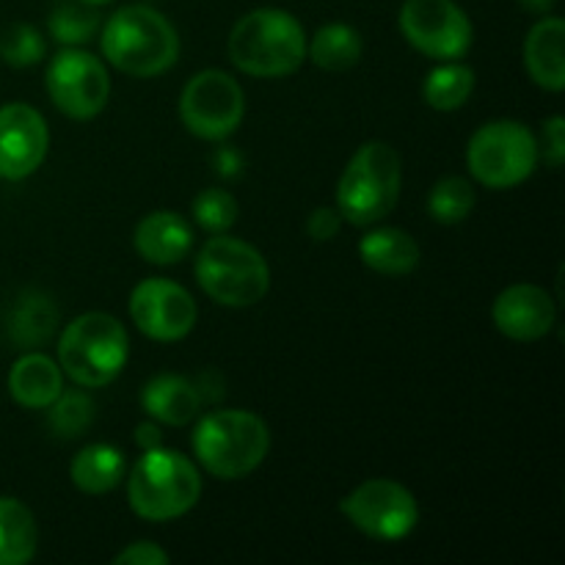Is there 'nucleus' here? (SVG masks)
I'll return each instance as SVG.
<instances>
[{
  "label": "nucleus",
  "instance_id": "obj_1",
  "mask_svg": "<svg viewBox=\"0 0 565 565\" xmlns=\"http://www.w3.org/2000/svg\"><path fill=\"white\" fill-rule=\"evenodd\" d=\"M230 61L252 77H287L307 61V31L285 9H254L243 14L226 42Z\"/></svg>",
  "mask_w": 565,
  "mask_h": 565
},
{
  "label": "nucleus",
  "instance_id": "obj_2",
  "mask_svg": "<svg viewBox=\"0 0 565 565\" xmlns=\"http://www.w3.org/2000/svg\"><path fill=\"white\" fill-rule=\"evenodd\" d=\"M99 47L114 70L130 77H158L180 58V33L158 9L132 3L105 20Z\"/></svg>",
  "mask_w": 565,
  "mask_h": 565
},
{
  "label": "nucleus",
  "instance_id": "obj_3",
  "mask_svg": "<svg viewBox=\"0 0 565 565\" xmlns=\"http://www.w3.org/2000/svg\"><path fill=\"white\" fill-rule=\"evenodd\" d=\"M196 461L218 480H243L263 467L270 450V430L259 414L224 408L204 414L191 436Z\"/></svg>",
  "mask_w": 565,
  "mask_h": 565
},
{
  "label": "nucleus",
  "instance_id": "obj_4",
  "mask_svg": "<svg viewBox=\"0 0 565 565\" xmlns=\"http://www.w3.org/2000/svg\"><path fill=\"white\" fill-rule=\"evenodd\" d=\"M202 497L196 463L177 450H147L127 475V500L147 522H174L193 511Z\"/></svg>",
  "mask_w": 565,
  "mask_h": 565
},
{
  "label": "nucleus",
  "instance_id": "obj_5",
  "mask_svg": "<svg viewBox=\"0 0 565 565\" xmlns=\"http://www.w3.org/2000/svg\"><path fill=\"white\" fill-rule=\"evenodd\" d=\"M403 163L386 141H367L353 152L337 185V213L353 226H373L401 199Z\"/></svg>",
  "mask_w": 565,
  "mask_h": 565
},
{
  "label": "nucleus",
  "instance_id": "obj_6",
  "mask_svg": "<svg viewBox=\"0 0 565 565\" xmlns=\"http://www.w3.org/2000/svg\"><path fill=\"white\" fill-rule=\"evenodd\" d=\"M193 274L215 303L230 309L254 307L270 290V268L259 248L226 232L199 248Z\"/></svg>",
  "mask_w": 565,
  "mask_h": 565
},
{
  "label": "nucleus",
  "instance_id": "obj_7",
  "mask_svg": "<svg viewBox=\"0 0 565 565\" xmlns=\"http://www.w3.org/2000/svg\"><path fill=\"white\" fill-rule=\"evenodd\" d=\"M127 356L130 340L125 326L108 312H86L61 331L58 364L83 390L108 386L125 370Z\"/></svg>",
  "mask_w": 565,
  "mask_h": 565
},
{
  "label": "nucleus",
  "instance_id": "obj_8",
  "mask_svg": "<svg viewBox=\"0 0 565 565\" xmlns=\"http://www.w3.org/2000/svg\"><path fill=\"white\" fill-rule=\"evenodd\" d=\"M539 138L516 119H494L472 132L467 147L469 174L491 191H508L539 169Z\"/></svg>",
  "mask_w": 565,
  "mask_h": 565
},
{
  "label": "nucleus",
  "instance_id": "obj_9",
  "mask_svg": "<svg viewBox=\"0 0 565 565\" xmlns=\"http://www.w3.org/2000/svg\"><path fill=\"white\" fill-rule=\"evenodd\" d=\"M246 114L243 88L230 72L202 70L180 94V119L202 141H224L241 127Z\"/></svg>",
  "mask_w": 565,
  "mask_h": 565
},
{
  "label": "nucleus",
  "instance_id": "obj_10",
  "mask_svg": "<svg viewBox=\"0 0 565 565\" xmlns=\"http://www.w3.org/2000/svg\"><path fill=\"white\" fill-rule=\"evenodd\" d=\"M340 511L348 522L375 541H403L414 533L419 522V505L412 491L390 478H373L359 483Z\"/></svg>",
  "mask_w": 565,
  "mask_h": 565
},
{
  "label": "nucleus",
  "instance_id": "obj_11",
  "mask_svg": "<svg viewBox=\"0 0 565 565\" xmlns=\"http://www.w3.org/2000/svg\"><path fill=\"white\" fill-rule=\"evenodd\" d=\"M403 39L434 61H458L472 50L475 28L456 0H406L397 17Z\"/></svg>",
  "mask_w": 565,
  "mask_h": 565
},
{
  "label": "nucleus",
  "instance_id": "obj_12",
  "mask_svg": "<svg viewBox=\"0 0 565 565\" xmlns=\"http://www.w3.org/2000/svg\"><path fill=\"white\" fill-rule=\"evenodd\" d=\"M47 94L55 108L77 121L94 119L110 97V77L103 61L81 47H64L47 66Z\"/></svg>",
  "mask_w": 565,
  "mask_h": 565
},
{
  "label": "nucleus",
  "instance_id": "obj_13",
  "mask_svg": "<svg viewBox=\"0 0 565 565\" xmlns=\"http://www.w3.org/2000/svg\"><path fill=\"white\" fill-rule=\"evenodd\" d=\"M196 301L177 281L152 276L130 292V318L154 342H180L196 326Z\"/></svg>",
  "mask_w": 565,
  "mask_h": 565
},
{
  "label": "nucleus",
  "instance_id": "obj_14",
  "mask_svg": "<svg viewBox=\"0 0 565 565\" xmlns=\"http://www.w3.org/2000/svg\"><path fill=\"white\" fill-rule=\"evenodd\" d=\"M50 147V130L44 116L33 105L9 103L0 108V180H25Z\"/></svg>",
  "mask_w": 565,
  "mask_h": 565
},
{
  "label": "nucleus",
  "instance_id": "obj_15",
  "mask_svg": "<svg viewBox=\"0 0 565 565\" xmlns=\"http://www.w3.org/2000/svg\"><path fill=\"white\" fill-rule=\"evenodd\" d=\"M491 320L508 340L539 342L552 331L557 307L550 292L539 285H513L494 298Z\"/></svg>",
  "mask_w": 565,
  "mask_h": 565
},
{
  "label": "nucleus",
  "instance_id": "obj_16",
  "mask_svg": "<svg viewBox=\"0 0 565 565\" xmlns=\"http://www.w3.org/2000/svg\"><path fill=\"white\" fill-rule=\"evenodd\" d=\"M138 257L152 265H177L191 254L193 230L174 210H154L143 215L132 235Z\"/></svg>",
  "mask_w": 565,
  "mask_h": 565
},
{
  "label": "nucleus",
  "instance_id": "obj_17",
  "mask_svg": "<svg viewBox=\"0 0 565 565\" xmlns=\"http://www.w3.org/2000/svg\"><path fill=\"white\" fill-rule=\"evenodd\" d=\"M565 22L563 17L546 14L530 28L524 39V66L539 88L561 94L565 88Z\"/></svg>",
  "mask_w": 565,
  "mask_h": 565
},
{
  "label": "nucleus",
  "instance_id": "obj_18",
  "mask_svg": "<svg viewBox=\"0 0 565 565\" xmlns=\"http://www.w3.org/2000/svg\"><path fill=\"white\" fill-rule=\"evenodd\" d=\"M141 406L154 423L171 425V428H185V425H191L199 417L204 403L193 381L174 373H163L143 384Z\"/></svg>",
  "mask_w": 565,
  "mask_h": 565
},
{
  "label": "nucleus",
  "instance_id": "obj_19",
  "mask_svg": "<svg viewBox=\"0 0 565 565\" xmlns=\"http://www.w3.org/2000/svg\"><path fill=\"white\" fill-rule=\"evenodd\" d=\"M64 390V370L47 353L31 351L14 362L9 373V392L22 408L42 412Z\"/></svg>",
  "mask_w": 565,
  "mask_h": 565
},
{
  "label": "nucleus",
  "instance_id": "obj_20",
  "mask_svg": "<svg viewBox=\"0 0 565 565\" xmlns=\"http://www.w3.org/2000/svg\"><path fill=\"white\" fill-rule=\"evenodd\" d=\"M359 257L375 274L406 276L419 265V246L397 226H379L359 241Z\"/></svg>",
  "mask_w": 565,
  "mask_h": 565
},
{
  "label": "nucleus",
  "instance_id": "obj_21",
  "mask_svg": "<svg viewBox=\"0 0 565 565\" xmlns=\"http://www.w3.org/2000/svg\"><path fill=\"white\" fill-rule=\"evenodd\" d=\"M61 309L55 307L53 298L42 290H25L14 301L9 312V323H6V331H9V340L14 342L17 348H31L44 345L50 337L58 329Z\"/></svg>",
  "mask_w": 565,
  "mask_h": 565
},
{
  "label": "nucleus",
  "instance_id": "obj_22",
  "mask_svg": "<svg viewBox=\"0 0 565 565\" xmlns=\"http://www.w3.org/2000/svg\"><path fill=\"white\" fill-rule=\"evenodd\" d=\"M125 472L127 461L125 456H121V450L114 445H105V441L83 447L70 463L72 486L88 497H99L114 491L116 486L125 480Z\"/></svg>",
  "mask_w": 565,
  "mask_h": 565
},
{
  "label": "nucleus",
  "instance_id": "obj_23",
  "mask_svg": "<svg viewBox=\"0 0 565 565\" xmlns=\"http://www.w3.org/2000/svg\"><path fill=\"white\" fill-rule=\"evenodd\" d=\"M39 527L31 508L0 497V565H25L36 557Z\"/></svg>",
  "mask_w": 565,
  "mask_h": 565
},
{
  "label": "nucleus",
  "instance_id": "obj_24",
  "mask_svg": "<svg viewBox=\"0 0 565 565\" xmlns=\"http://www.w3.org/2000/svg\"><path fill=\"white\" fill-rule=\"evenodd\" d=\"M364 53L362 33L345 22H329L318 28L312 42H307V55L315 66L326 72H345L359 64Z\"/></svg>",
  "mask_w": 565,
  "mask_h": 565
},
{
  "label": "nucleus",
  "instance_id": "obj_25",
  "mask_svg": "<svg viewBox=\"0 0 565 565\" xmlns=\"http://www.w3.org/2000/svg\"><path fill=\"white\" fill-rule=\"evenodd\" d=\"M475 92V72L461 61H439L423 86L425 103L434 110H458Z\"/></svg>",
  "mask_w": 565,
  "mask_h": 565
},
{
  "label": "nucleus",
  "instance_id": "obj_26",
  "mask_svg": "<svg viewBox=\"0 0 565 565\" xmlns=\"http://www.w3.org/2000/svg\"><path fill=\"white\" fill-rule=\"evenodd\" d=\"M103 28L97 6L81 3V0H61L53 6L47 20V31L61 47H83L92 42Z\"/></svg>",
  "mask_w": 565,
  "mask_h": 565
},
{
  "label": "nucleus",
  "instance_id": "obj_27",
  "mask_svg": "<svg viewBox=\"0 0 565 565\" xmlns=\"http://www.w3.org/2000/svg\"><path fill=\"white\" fill-rule=\"evenodd\" d=\"M44 412H47V428L53 430V436L77 439L92 428L97 406H94L92 395L75 384V390H61V395Z\"/></svg>",
  "mask_w": 565,
  "mask_h": 565
},
{
  "label": "nucleus",
  "instance_id": "obj_28",
  "mask_svg": "<svg viewBox=\"0 0 565 565\" xmlns=\"http://www.w3.org/2000/svg\"><path fill=\"white\" fill-rule=\"evenodd\" d=\"M478 204V193L467 177H441L428 193V215L439 224H461Z\"/></svg>",
  "mask_w": 565,
  "mask_h": 565
},
{
  "label": "nucleus",
  "instance_id": "obj_29",
  "mask_svg": "<svg viewBox=\"0 0 565 565\" xmlns=\"http://www.w3.org/2000/svg\"><path fill=\"white\" fill-rule=\"evenodd\" d=\"M191 215L210 235H224L237 221V199L224 188H204L191 204Z\"/></svg>",
  "mask_w": 565,
  "mask_h": 565
},
{
  "label": "nucleus",
  "instance_id": "obj_30",
  "mask_svg": "<svg viewBox=\"0 0 565 565\" xmlns=\"http://www.w3.org/2000/svg\"><path fill=\"white\" fill-rule=\"evenodd\" d=\"M44 36L28 22H11L0 31V58L14 70H25V66L39 64L44 58Z\"/></svg>",
  "mask_w": 565,
  "mask_h": 565
},
{
  "label": "nucleus",
  "instance_id": "obj_31",
  "mask_svg": "<svg viewBox=\"0 0 565 565\" xmlns=\"http://www.w3.org/2000/svg\"><path fill=\"white\" fill-rule=\"evenodd\" d=\"M550 169H561L565 160V119L561 114L544 121V147H539Z\"/></svg>",
  "mask_w": 565,
  "mask_h": 565
},
{
  "label": "nucleus",
  "instance_id": "obj_32",
  "mask_svg": "<svg viewBox=\"0 0 565 565\" xmlns=\"http://www.w3.org/2000/svg\"><path fill=\"white\" fill-rule=\"evenodd\" d=\"M116 565H166L171 563L169 552L160 550L152 541H136V544L125 546L119 555L114 557Z\"/></svg>",
  "mask_w": 565,
  "mask_h": 565
},
{
  "label": "nucleus",
  "instance_id": "obj_33",
  "mask_svg": "<svg viewBox=\"0 0 565 565\" xmlns=\"http://www.w3.org/2000/svg\"><path fill=\"white\" fill-rule=\"evenodd\" d=\"M340 226H342V215L337 213L334 207H318L309 213L307 235L318 243L334 241V237L340 235Z\"/></svg>",
  "mask_w": 565,
  "mask_h": 565
},
{
  "label": "nucleus",
  "instance_id": "obj_34",
  "mask_svg": "<svg viewBox=\"0 0 565 565\" xmlns=\"http://www.w3.org/2000/svg\"><path fill=\"white\" fill-rule=\"evenodd\" d=\"M213 166H215V171L224 177V180H235V177L243 174V166H246V160H243V154L237 152L235 147H230V143H221V147L213 152Z\"/></svg>",
  "mask_w": 565,
  "mask_h": 565
},
{
  "label": "nucleus",
  "instance_id": "obj_35",
  "mask_svg": "<svg viewBox=\"0 0 565 565\" xmlns=\"http://www.w3.org/2000/svg\"><path fill=\"white\" fill-rule=\"evenodd\" d=\"M136 445L141 447V452L147 450H158L163 447V434H160L158 423H141L136 428Z\"/></svg>",
  "mask_w": 565,
  "mask_h": 565
},
{
  "label": "nucleus",
  "instance_id": "obj_36",
  "mask_svg": "<svg viewBox=\"0 0 565 565\" xmlns=\"http://www.w3.org/2000/svg\"><path fill=\"white\" fill-rule=\"evenodd\" d=\"M519 3H522V9L530 11V14L546 17V14H552V9H555L557 0H519Z\"/></svg>",
  "mask_w": 565,
  "mask_h": 565
},
{
  "label": "nucleus",
  "instance_id": "obj_37",
  "mask_svg": "<svg viewBox=\"0 0 565 565\" xmlns=\"http://www.w3.org/2000/svg\"><path fill=\"white\" fill-rule=\"evenodd\" d=\"M81 3H88V6H108V3H114V0H81Z\"/></svg>",
  "mask_w": 565,
  "mask_h": 565
}]
</instances>
